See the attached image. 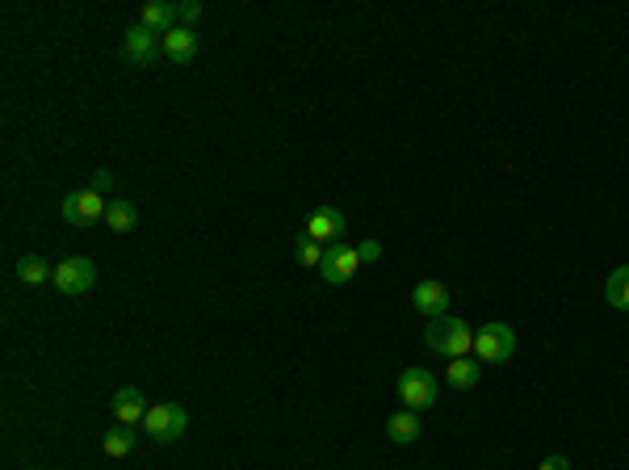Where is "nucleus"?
<instances>
[{"label": "nucleus", "instance_id": "obj_4", "mask_svg": "<svg viewBox=\"0 0 629 470\" xmlns=\"http://www.w3.org/2000/svg\"><path fill=\"white\" fill-rule=\"evenodd\" d=\"M51 282L59 286V294H89L92 286H97V264L89 261V256H68V261L55 264V273H51Z\"/></svg>", "mask_w": 629, "mask_h": 470}, {"label": "nucleus", "instance_id": "obj_9", "mask_svg": "<svg viewBox=\"0 0 629 470\" xmlns=\"http://www.w3.org/2000/svg\"><path fill=\"white\" fill-rule=\"evenodd\" d=\"M344 227H348V223H344V215L336 206L310 210V218H307V235H310V240H319L323 248H328V244H340Z\"/></svg>", "mask_w": 629, "mask_h": 470}, {"label": "nucleus", "instance_id": "obj_8", "mask_svg": "<svg viewBox=\"0 0 629 470\" xmlns=\"http://www.w3.org/2000/svg\"><path fill=\"white\" fill-rule=\"evenodd\" d=\"M399 399L407 403V412H424V408H433L436 403V379L428 369L412 366L399 374Z\"/></svg>", "mask_w": 629, "mask_h": 470}, {"label": "nucleus", "instance_id": "obj_12", "mask_svg": "<svg viewBox=\"0 0 629 470\" xmlns=\"http://www.w3.org/2000/svg\"><path fill=\"white\" fill-rule=\"evenodd\" d=\"M114 416H118V425H143V416H148V399H143V390L138 387H122L114 395Z\"/></svg>", "mask_w": 629, "mask_h": 470}, {"label": "nucleus", "instance_id": "obj_6", "mask_svg": "<svg viewBox=\"0 0 629 470\" xmlns=\"http://www.w3.org/2000/svg\"><path fill=\"white\" fill-rule=\"evenodd\" d=\"M122 55H126V63H135V68H151V63L164 55V34L148 30V25H130L122 38Z\"/></svg>", "mask_w": 629, "mask_h": 470}, {"label": "nucleus", "instance_id": "obj_16", "mask_svg": "<svg viewBox=\"0 0 629 470\" xmlns=\"http://www.w3.org/2000/svg\"><path fill=\"white\" fill-rule=\"evenodd\" d=\"M135 441H138V436H135V428H130V425H114L110 433H105L101 446H105V454H110V458H126V454L135 449Z\"/></svg>", "mask_w": 629, "mask_h": 470}, {"label": "nucleus", "instance_id": "obj_23", "mask_svg": "<svg viewBox=\"0 0 629 470\" xmlns=\"http://www.w3.org/2000/svg\"><path fill=\"white\" fill-rule=\"evenodd\" d=\"M357 253H361V264H374V261H382V244H377V240H366L361 248H357Z\"/></svg>", "mask_w": 629, "mask_h": 470}, {"label": "nucleus", "instance_id": "obj_18", "mask_svg": "<svg viewBox=\"0 0 629 470\" xmlns=\"http://www.w3.org/2000/svg\"><path fill=\"white\" fill-rule=\"evenodd\" d=\"M605 299L617 311H629V264L613 269V277H608V286H605Z\"/></svg>", "mask_w": 629, "mask_h": 470}, {"label": "nucleus", "instance_id": "obj_24", "mask_svg": "<svg viewBox=\"0 0 629 470\" xmlns=\"http://www.w3.org/2000/svg\"><path fill=\"white\" fill-rule=\"evenodd\" d=\"M538 470H571V462L562 458V454H549V458H546V462H541V466H538Z\"/></svg>", "mask_w": 629, "mask_h": 470}, {"label": "nucleus", "instance_id": "obj_22", "mask_svg": "<svg viewBox=\"0 0 629 470\" xmlns=\"http://www.w3.org/2000/svg\"><path fill=\"white\" fill-rule=\"evenodd\" d=\"M89 189H97V194H110V189H114V172L110 168H97L92 172V185Z\"/></svg>", "mask_w": 629, "mask_h": 470}, {"label": "nucleus", "instance_id": "obj_13", "mask_svg": "<svg viewBox=\"0 0 629 470\" xmlns=\"http://www.w3.org/2000/svg\"><path fill=\"white\" fill-rule=\"evenodd\" d=\"M138 25H148V30H156V34H168V30H176V5H168V0H151V5H143Z\"/></svg>", "mask_w": 629, "mask_h": 470}, {"label": "nucleus", "instance_id": "obj_19", "mask_svg": "<svg viewBox=\"0 0 629 470\" xmlns=\"http://www.w3.org/2000/svg\"><path fill=\"white\" fill-rule=\"evenodd\" d=\"M51 273H55V269H51V264L43 261V256H22V261H17V277H22L25 286H38V282H51Z\"/></svg>", "mask_w": 629, "mask_h": 470}, {"label": "nucleus", "instance_id": "obj_20", "mask_svg": "<svg viewBox=\"0 0 629 470\" xmlns=\"http://www.w3.org/2000/svg\"><path fill=\"white\" fill-rule=\"evenodd\" d=\"M294 253H298V261H302V264H319L323 261V244L310 240L307 231H302V235H298V244H294Z\"/></svg>", "mask_w": 629, "mask_h": 470}, {"label": "nucleus", "instance_id": "obj_7", "mask_svg": "<svg viewBox=\"0 0 629 470\" xmlns=\"http://www.w3.org/2000/svg\"><path fill=\"white\" fill-rule=\"evenodd\" d=\"M474 353H479V361H508V357L516 353V332L508 328V323H487V328H479L474 332Z\"/></svg>", "mask_w": 629, "mask_h": 470}, {"label": "nucleus", "instance_id": "obj_11", "mask_svg": "<svg viewBox=\"0 0 629 470\" xmlns=\"http://www.w3.org/2000/svg\"><path fill=\"white\" fill-rule=\"evenodd\" d=\"M194 55H197L194 25H176V30L164 34V59H172V63H194Z\"/></svg>", "mask_w": 629, "mask_h": 470}, {"label": "nucleus", "instance_id": "obj_5", "mask_svg": "<svg viewBox=\"0 0 629 470\" xmlns=\"http://www.w3.org/2000/svg\"><path fill=\"white\" fill-rule=\"evenodd\" d=\"M361 269V253H357L353 244H328L323 248V261H319V273L328 286H344V282H353V273Z\"/></svg>", "mask_w": 629, "mask_h": 470}, {"label": "nucleus", "instance_id": "obj_17", "mask_svg": "<svg viewBox=\"0 0 629 470\" xmlns=\"http://www.w3.org/2000/svg\"><path fill=\"white\" fill-rule=\"evenodd\" d=\"M105 223L118 231V235H126V231L138 227V210L135 202H110V210H105Z\"/></svg>", "mask_w": 629, "mask_h": 470}, {"label": "nucleus", "instance_id": "obj_2", "mask_svg": "<svg viewBox=\"0 0 629 470\" xmlns=\"http://www.w3.org/2000/svg\"><path fill=\"white\" fill-rule=\"evenodd\" d=\"M143 428H148L151 441L172 446V441H181L185 428H189V412H185L181 403H151L148 416H143Z\"/></svg>", "mask_w": 629, "mask_h": 470}, {"label": "nucleus", "instance_id": "obj_21", "mask_svg": "<svg viewBox=\"0 0 629 470\" xmlns=\"http://www.w3.org/2000/svg\"><path fill=\"white\" fill-rule=\"evenodd\" d=\"M197 17H202V0H185V5H176V22L194 25Z\"/></svg>", "mask_w": 629, "mask_h": 470}, {"label": "nucleus", "instance_id": "obj_10", "mask_svg": "<svg viewBox=\"0 0 629 470\" xmlns=\"http://www.w3.org/2000/svg\"><path fill=\"white\" fill-rule=\"evenodd\" d=\"M412 302L420 315H428V320H441L449 311V290L441 286V282H420V286L412 290Z\"/></svg>", "mask_w": 629, "mask_h": 470}, {"label": "nucleus", "instance_id": "obj_14", "mask_svg": "<svg viewBox=\"0 0 629 470\" xmlns=\"http://www.w3.org/2000/svg\"><path fill=\"white\" fill-rule=\"evenodd\" d=\"M386 433H390V441H395V446H412L415 436H420V412H407V408H403V412H395L386 420Z\"/></svg>", "mask_w": 629, "mask_h": 470}, {"label": "nucleus", "instance_id": "obj_15", "mask_svg": "<svg viewBox=\"0 0 629 470\" xmlns=\"http://www.w3.org/2000/svg\"><path fill=\"white\" fill-rule=\"evenodd\" d=\"M479 374H482V366L474 361V357H453V361H449V369H445L449 387H458V390L474 387V382H479Z\"/></svg>", "mask_w": 629, "mask_h": 470}, {"label": "nucleus", "instance_id": "obj_1", "mask_svg": "<svg viewBox=\"0 0 629 470\" xmlns=\"http://www.w3.org/2000/svg\"><path fill=\"white\" fill-rule=\"evenodd\" d=\"M424 341H428V349L441 357H466L470 349H474V332H470L462 320H449V315H441V320H428V332H424Z\"/></svg>", "mask_w": 629, "mask_h": 470}, {"label": "nucleus", "instance_id": "obj_3", "mask_svg": "<svg viewBox=\"0 0 629 470\" xmlns=\"http://www.w3.org/2000/svg\"><path fill=\"white\" fill-rule=\"evenodd\" d=\"M105 210H110V202L97 189H76V194H68L59 202V215H63L68 227H92L97 218H105Z\"/></svg>", "mask_w": 629, "mask_h": 470}]
</instances>
